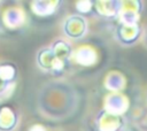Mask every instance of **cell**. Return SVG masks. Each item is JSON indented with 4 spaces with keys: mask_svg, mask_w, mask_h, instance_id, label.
Instances as JSON below:
<instances>
[{
    "mask_svg": "<svg viewBox=\"0 0 147 131\" xmlns=\"http://www.w3.org/2000/svg\"><path fill=\"white\" fill-rule=\"evenodd\" d=\"M68 91L63 84L51 83L45 85L38 97L40 113L49 118H62L68 107Z\"/></svg>",
    "mask_w": 147,
    "mask_h": 131,
    "instance_id": "obj_1",
    "label": "cell"
},
{
    "mask_svg": "<svg viewBox=\"0 0 147 131\" xmlns=\"http://www.w3.org/2000/svg\"><path fill=\"white\" fill-rule=\"evenodd\" d=\"M18 68L14 62L2 61L0 62V101L7 99L17 82Z\"/></svg>",
    "mask_w": 147,
    "mask_h": 131,
    "instance_id": "obj_2",
    "label": "cell"
},
{
    "mask_svg": "<svg viewBox=\"0 0 147 131\" xmlns=\"http://www.w3.org/2000/svg\"><path fill=\"white\" fill-rule=\"evenodd\" d=\"M142 28L139 23H121L115 29V38L122 46H133L140 38Z\"/></svg>",
    "mask_w": 147,
    "mask_h": 131,
    "instance_id": "obj_3",
    "label": "cell"
},
{
    "mask_svg": "<svg viewBox=\"0 0 147 131\" xmlns=\"http://www.w3.org/2000/svg\"><path fill=\"white\" fill-rule=\"evenodd\" d=\"M36 62L40 70L52 75H60L64 70V64L61 63L51 52L49 47L40 48L36 55Z\"/></svg>",
    "mask_w": 147,
    "mask_h": 131,
    "instance_id": "obj_4",
    "label": "cell"
},
{
    "mask_svg": "<svg viewBox=\"0 0 147 131\" xmlns=\"http://www.w3.org/2000/svg\"><path fill=\"white\" fill-rule=\"evenodd\" d=\"M95 123L98 131H124L123 116L121 114L113 113L106 108L99 111Z\"/></svg>",
    "mask_w": 147,
    "mask_h": 131,
    "instance_id": "obj_5",
    "label": "cell"
},
{
    "mask_svg": "<svg viewBox=\"0 0 147 131\" xmlns=\"http://www.w3.org/2000/svg\"><path fill=\"white\" fill-rule=\"evenodd\" d=\"M144 10V2L140 0L119 1L117 18L121 23H139L140 15Z\"/></svg>",
    "mask_w": 147,
    "mask_h": 131,
    "instance_id": "obj_6",
    "label": "cell"
},
{
    "mask_svg": "<svg viewBox=\"0 0 147 131\" xmlns=\"http://www.w3.org/2000/svg\"><path fill=\"white\" fill-rule=\"evenodd\" d=\"M20 123V111L9 101L0 103V131H15Z\"/></svg>",
    "mask_w": 147,
    "mask_h": 131,
    "instance_id": "obj_7",
    "label": "cell"
},
{
    "mask_svg": "<svg viewBox=\"0 0 147 131\" xmlns=\"http://www.w3.org/2000/svg\"><path fill=\"white\" fill-rule=\"evenodd\" d=\"M0 20H1V24L6 29L15 31L25 25L26 13L22 7H17V6L7 7L2 11Z\"/></svg>",
    "mask_w": 147,
    "mask_h": 131,
    "instance_id": "obj_8",
    "label": "cell"
},
{
    "mask_svg": "<svg viewBox=\"0 0 147 131\" xmlns=\"http://www.w3.org/2000/svg\"><path fill=\"white\" fill-rule=\"evenodd\" d=\"M87 21L85 17L78 15V14H72L68 16L64 22H63V32L64 34L74 40H78L83 38L86 32H87Z\"/></svg>",
    "mask_w": 147,
    "mask_h": 131,
    "instance_id": "obj_9",
    "label": "cell"
},
{
    "mask_svg": "<svg viewBox=\"0 0 147 131\" xmlns=\"http://www.w3.org/2000/svg\"><path fill=\"white\" fill-rule=\"evenodd\" d=\"M118 9H119L118 0L93 1V15L101 18H106V20L116 18L118 15Z\"/></svg>",
    "mask_w": 147,
    "mask_h": 131,
    "instance_id": "obj_10",
    "label": "cell"
},
{
    "mask_svg": "<svg viewBox=\"0 0 147 131\" xmlns=\"http://www.w3.org/2000/svg\"><path fill=\"white\" fill-rule=\"evenodd\" d=\"M62 2L61 1H56V0H34L30 3V8L31 11L39 17H49L52 15H54L57 9L60 8V5Z\"/></svg>",
    "mask_w": 147,
    "mask_h": 131,
    "instance_id": "obj_11",
    "label": "cell"
},
{
    "mask_svg": "<svg viewBox=\"0 0 147 131\" xmlns=\"http://www.w3.org/2000/svg\"><path fill=\"white\" fill-rule=\"evenodd\" d=\"M49 49L53 53V55L61 63H63L64 66L69 62V60L72 56V47L64 39H56V40H54L51 44Z\"/></svg>",
    "mask_w": 147,
    "mask_h": 131,
    "instance_id": "obj_12",
    "label": "cell"
},
{
    "mask_svg": "<svg viewBox=\"0 0 147 131\" xmlns=\"http://www.w3.org/2000/svg\"><path fill=\"white\" fill-rule=\"evenodd\" d=\"M77 14L85 17L90 14H93V1L91 0H80V1H76L75 3Z\"/></svg>",
    "mask_w": 147,
    "mask_h": 131,
    "instance_id": "obj_13",
    "label": "cell"
},
{
    "mask_svg": "<svg viewBox=\"0 0 147 131\" xmlns=\"http://www.w3.org/2000/svg\"><path fill=\"white\" fill-rule=\"evenodd\" d=\"M21 131H48L47 126L40 122H31L22 128Z\"/></svg>",
    "mask_w": 147,
    "mask_h": 131,
    "instance_id": "obj_14",
    "label": "cell"
},
{
    "mask_svg": "<svg viewBox=\"0 0 147 131\" xmlns=\"http://www.w3.org/2000/svg\"><path fill=\"white\" fill-rule=\"evenodd\" d=\"M141 37H142V41H144L145 46L147 47V25L145 26V29H142V33H141Z\"/></svg>",
    "mask_w": 147,
    "mask_h": 131,
    "instance_id": "obj_15",
    "label": "cell"
},
{
    "mask_svg": "<svg viewBox=\"0 0 147 131\" xmlns=\"http://www.w3.org/2000/svg\"><path fill=\"white\" fill-rule=\"evenodd\" d=\"M2 3H3V1H1V0H0V5H2Z\"/></svg>",
    "mask_w": 147,
    "mask_h": 131,
    "instance_id": "obj_16",
    "label": "cell"
},
{
    "mask_svg": "<svg viewBox=\"0 0 147 131\" xmlns=\"http://www.w3.org/2000/svg\"><path fill=\"white\" fill-rule=\"evenodd\" d=\"M0 22H1V20H0Z\"/></svg>",
    "mask_w": 147,
    "mask_h": 131,
    "instance_id": "obj_17",
    "label": "cell"
}]
</instances>
